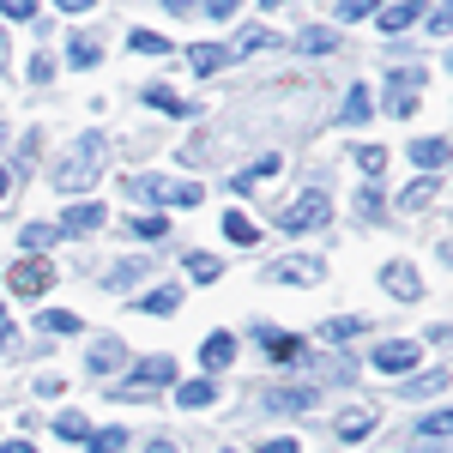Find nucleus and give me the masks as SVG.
<instances>
[{
    "mask_svg": "<svg viewBox=\"0 0 453 453\" xmlns=\"http://www.w3.org/2000/svg\"><path fill=\"white\" fill-rule=\"evenodd\" d=\"M97 175H104V140H97V134H85V140H73V151L55 164L49 181H55L61 194H85Z\"/></svg>",
    "mask_w": 453,
    "mask_h": 453,
    "instance_id": "nucleus-1",
    "label": "nucleus"
},
{
    "mask_svg": "<svg viewBox=\"0 0 453 453\" xmlns=\"http://www.w3.org/2000/svg\"><path fill=\"white\" fill-rule=\"evenodd\" d=\"M127 188H134L140 200H157V206H200V200H206L200 181H170V175H134Z\"/></svg>",
    "mask_w": 453,
    "mask_h": 453,
    "instance_id": "nucleus-2",
    "label": "nucleus"
},
{
    "mask_svg": "<svg viewBox=\"0 0 453 453\" xmlns=\"http://www.w3.org/2000/svg\"><path fill=\"white\" fill-rule=\"evenodd\" d=\"M175 381V357H145L140 369H134V375H127V381L115 387V399H151V393H157V387H170Z\"/></svg>",
    "mask_w": 453,
    "mask_h": 453,
    "instance_id": "nucleus-3",
    "label": "nucleus"
},
{
    "mask_svg": "<svg viewBox=\"0 0 453 453\" xmlns=\"http://www.w3.org/2000/svg\"><path fill=\"white\" fill-rule=\"evenodd\" d=\"M326 218H333V200H326L320 188H309V194H303V200H296L290 211H279V224L290 230V236H303V230H320Z\"/></svg>",
    "mask_w": 453,
    "mask_h": 453,
    "instance_id": "nucleus-4",
    "label": "nucleus"
},
{
    "mask_svg": "<svg viewBox=\"0 0 453 453\" xmlns=\"http://www.w3.org/2000/svg\"><path fill=\"white\" fill-rule=\"evenodd\" d=\"M418 363H423V345H411V339H381L375 357H369L375 375H411Z\"/></svg>",
    "mask_w": 453,
    "mask_h": 453,
    "instance_id": "nucleus-5",
    "label": "nucleus"
},
{
    "mask_svg": "<svg viewBox=\"0 0 453 453\" xmlns=\"http://www.w3.org/2000/svg\"><path fill=\"white\" fill-rule=\"evenodd\" d=\"M381 284L399 296V303H418V296H423V279H418V266H411V260H387Z\"/></svg>",
    "mask_w": 453,
    "mask_h": 453,
    "instance_id": "nucleus-6",
    "label": "nucleus"
},
{
    "mask_svg": "<svg viewBox=\"0 0 453 453\" xmlns=\"http://www.w3.org/2000/svg\"><path fill=\"white\" fill-rule=\"evenodd\" d=\"M49 284H55V266H49V260H19V266H12V290H19V296H42Z\"/></svg>",
    "mask_w": 453,
    "mask_h": 453,
    "instance_id": "nucleus-7",
    "label": "nucleus"
},
{
    "mask_svg": "<svg viewBox=\"0 0 453 453\" xmlns=\"http://www.w3.org/2000/svg\"><path fill=\"white\" fill-rule=\"evenodd\" d=\"M91 230H104V206H97V200H79V206H67V218H61V236H91Z\"/></svg>",
    "mask_w": 453,
    "mask_h": 453,
    "instance_id": "nucleus-8",
    "label": "nucleus"
},
{
    "mask_svg": "<svg viewBox=\"0 0 453 453\" xmlns=\"http://www.w3.org/2000/svg\"><path fill=\"white\" fill-rule=\"evenodd\" d=\"M273 279H279V284H320V279H326V266H320L314 254H290Z\"/></svg>",
    "mask_w": 453,
    "mask_h": 453,
    "instance_id": "nucleus-9",
    "label": "nucleus"
},
{
    "mask_svg": "<svg viewBox=\"0 0 453 453\" xmlns=\"http://www.w3.org/2000/svg\"><path fill=\"white\" fill-rule=\"evenodd\" d=\"M85 363H91V375H115V369H121V363H127V350H121V339H91V357H85Z\"/></svg>",
    "mask_w": 453,
    "mask_h": 453,
    "instance_id": "nucleus-10",
    "label": "nucleus"
},
{
    "mask_svg": "<svg viewBox=\"0 0 453 453\" xmlns=\"http://www.w3.org/2000/svg\"><path fill=\"white\" fill-rule=\"evenodd\" d=\"M339 121H345V127H363V121H375V97H369V85H350V91H345V109H339Z\"/></svg>",
    "mask_w": 453,
    "mask_h": 453,
    "instance_id": "nucleus-11",
    "label": "nucleus"
},
{
    "mask_svg": "<svg viewBox=\"0 0 453 453\" xmlns=\"http://www.w3.org/2000/svg\"><path fill=\"white\" fill-rule=\"evenodd\" d=\"M435 194H441V170H423V181H411V188L399 194V211H423Z\"/></svg>",
    "mask_w": 453,
    "mask_h": 453,
    "instance_id": "nucleus-12",
    "label": "nucleus"
},
{
    "mask_svg": "<svg viewBox=\"0 0 453 453\" xmlns=\"http://www.w3.org/2000/svg\"><path fill=\"white\" fill-rule=\"evenodd\" d=\"M260 345L273 350L279 363H303V339H296V333H279V326H260Z\"/></svg>",
    "mask_w": 453,
    "mask_h": 453,
    "instance_id": "nucleus-13",
    "label": "nucleus"
},
{
    "mask_svg": "<svg viewBox=\"0 0 453 453\" xmlns=\"http://www.w3.org/2000/svg\"><path fill=\"white\" fill-rule=\"evenodd\" d=\"M200 363H206L211 375H218V369H230V363H236V339H230V333H211L206 345H200Z\"/></svg>",
    "mask_w": 453,
    "mask_h": 453,
    "instance_id": "nucleus-14",
    "label": "nucleus"
},
{
    "mask_svg": "<svg viewBox=\"0 0 453 453\" xmlns=\"http://www.w3.org/2000/svg\"><path fill=\"white\" fill-rule=\"evenodd\" d=\"M188 67H194V73H224V67H230V49H218V42H194V49H188Z\"/></svg>",
    "mask_w": 453,
    "mask_h": 453,
    "instance_id": "nucleus-15",
    "label": "nucleus"
},
{
    "mask_svg": "<svg viewBox=\"0 0 453 453\" xmlns=\"http://www.w3.org/2000/svg\"><path fill=\"white\" fill-rule=\"evenodd\" d=\"M55 242H61V224H25V230H19V248H25V254H49Z\"/></svg>",
    "mask_w": 453,
    "mask_h": 453,
    "instance_id": "nucleus-16",
    "label": "nucleus"
},
{
    "mask_svg": "<svg viewBox=\"0 0 453 453\" xmlns=\"http://www.w3.org/2000/svg\"><path fill=\"white\" fill-rule=\"evenodd\" d=\"M211 399H218V387H211V381H181V387H175V405H181V411H206Z\"/></svg>",
    "mask_w": 453,
    "mask_h": 453,
    "instance_id": "nucleus-17",
    "label": "nucleus"
},
{
    "mask_svg": "<svg viewBox=\"0 0 453 453\" xmlns=\"http://www.w3.org/2000/svg\"><path fill=\"white\" fill-rule=\"evenodd\" d=\"M418 19H423L418 0H405V6H387V12H381V31H387V36H399V31H411Z\"/></svg>",
    "mask_w": 453,
    "mask_h": 453,
    "instance_id": "nucleus-18",
    "label": "nucleus"
},
{
    "mask_svg": "<svg viewBox=\"0 0 453 453\" xmlns=\"http://www.w3.org/2000/svg\"><path fill=\"white\" fill-rule=\"evenodd\" d=\"M273 405H279V411H314V405H320V387H284Z\"/></svg>",
    "mask_w": 453,
    "mask_h": 453,
    "instance_id": "nucleus-19",
    "label": "nucleus"
},
{
    "mask_svg": "<svg viewBox=\"0 0 453 453\" xmlns=\"http://www.w3.org/2000/svg\"><path fill=\"white\" fill-rule=\"evenodd\" d=\"M145 104H151V109H164V115H194V109L181 104L170 85H145Z\"/></svg>",
    "mask_w": 453,
    "mask_h": 453,
    "instance_id": "nucleus-20",
    "label": "nucleus"
},
{
    "mask_svg": "<svg viewBox=\"0 0 453 453\" xmlns=\"http://www.w3.org/2000/svg\"><path fill=\"white\" fill-rule=\"evenodd\" d=\"M357 333H363V320H357V314H339V320H326V326H320V339H326V345H345V339H357Z\"/></svg>",
    "mask_w": 453,
    "mask_h": 453,
    "instance_id": "nucleus-21",
    "label": "nucleus"
},
{
    "mask_svg": "<svg viewBox=\"0 0 453 453\" xmlns=\"http://www.w3.org/2000/svg\"><path fill=\"white\" fill-rule=\"evenodd\" d=\"M411 157H418L423 170H441V164H448V140H418V145H411Z\"/></svg>",
    "mask_w": 453,
    "mask_h": 453,
    "instance_id": "nucleus-22",
    "label": "nucleus"
},
{
    "mask_svg": "<svg viewBox=\"0 0 453 453\" xmlns=\"http://www.w3.org/2000/svg\"><path fill=\"white\" fill-rule=\"evenodd\" d=\"M67 61H73V67H97V61H104V49H97L91 36H73V42H67Z\"/></svg>",
    "mask_w": 453,
    "mask_h": 453,
    "instance_id": "nucleus-23",
    "label": "nucleus"
},
{
    "mask_svg": "<svg viewBox=\"0 0 453 453\" xmlns=\"http://www.w3.org/2000/svg\"><path fill=\"white\" fill-rule=\"evenodd\" d=\"M279 170H284V157H260V164H254L248 175H236V194H248V188H260L266 175H279Z\"/></svg>",
    "mask_w": 453,
    "mask_h": 453,
    "instance_id": "nucleus-24",
    "label": "nucleus"
},
{
    "mask_svg": "<svg viewBox=\"0 0 453 453\" xmlns=\"http://www.w3.org/2000/svg\"><path fill=\"white\" fill-rule=\"evenodd\" d=\"M140 309L145 314H175V309H181V290H175V284H164V290H151V296H145Z\"/></svg>",
    "mask_w": 453,
    "mask_h": 453,
    "instance_id": "nucleus-25",
    "label": "nucleus"
},
{
    "mask_svg": "<svg viewBox=\"0 0 453 453\" xmlns=\"http://www.w3.org/2000/svg\"><path fill=\"white\" fill-rule=\"evenodd\" d=\"M260 49H279V36L273 31H248L236 49H230V61H242V55H260Z\"/></svg>",
    "mask_w": 453,
    "mask_h": 453,
    "instance_id": "nucleus-26",
    "label": "nucleus"
},
{
    "mask_svg": "<svg viewBox=\"0 0 453 453\" xmlns=\"http://www.w3.org/2000/svg\"><path fill=\"white\" fill-rule=\"evenodd\" d=\"M350 157H357V170H363V175H381L387 170V145H357Z\"/></svg>",
    "mask_w": 453,
    "mask_h": 453,
    "instance_id": "nucleus-27",
    "label": "nucleus"
},
{
    "mask_svg": "<svg viewBox=\"0 0 453 453\" xmlns=\"http://www.w3.org/2000/svg\"><path fill=\"white\" fill-rule=\"evenodd\" d=\"M127 49H134V55H170V36H157V31H134V36H127Z\"/></svg>",
    "mask_w": 453,
    "mask_h": 453,
    "instance_id": "nucleus-28",
    "label": "nucleus"
},
{
    "mask_svg": "<svg viewBox=\"0 0 453 453\" xmlns=\"http://www.w3.org/2000/svg\"><path fill=\"white\" fill-rule=\"evenodd\" d=\"M36 326H49V333H79V314H67V309H42V314H36Z\"/></svg>",
    "mask_w": 453,
    "mask_h": 453,
    "instance_id": "nucleus-29",
    "label": "nucleus"
},
{
    "mask_svg": "<svg viewBox=\"0 0 453 453\" xmlns=\"http://www.w3.org/2000/svg\"><path fill=\"white\" fill-rule=\"evenodd\" d=\"M369 429H375V411H350V418L339 423V435H345V441H363Z\"/></svg>",
    "mask_w": 453,
    "mask_h": 453,
    "instance_id": "nucleus-30",
    "label": "nucleus"
},
{
    "mask_svg": "<svg viewBox=\"0 0 453 453\" xmlns=\"http://www.w3.org/2000/svg\"><path fill=\"white\" fill-rule=\"evenodd\" d=\"M85 448H91V453H121V448H127V435H121V429H97V435H85Z\"/></svg>",
    "mask_w": 453,
    "mask_h": 453,
    "instance_id": "nucleus-31",
    "label": "nucleus"
},
{
    "mask_svg": "<svg viewBox=\"0 0 453 453\" xmlns=\"http://www.w3.org/2000/svg\"><path fill=\"white\" fill-rule=\"evenodd\" d=\"M224 236H230V242H260V230L248 224L242 211H230V218H224Z\"/></svg>",
    "mask_w": 453,
    "mask_h": 453,
    "instance_id": "nucleus-32",
    "label": "nucleus"
},
{
    "mask_svg": "<svg viewBox=\"0 0 453 453\" xmlns=\"http://www.w3.org/2000/svg\"><path fill=\"white\" fill-rule=\"evenodd\" d=\"M418 441H435V448H441V441H448V411L423 418V423H418Z\"/></svg>",
    "mask_w": 453,
    "mask_h": 453,
    "instance_id": "nucleus-33",
    "label": "nucleus"
},
{
    "mask_svg": "<svg viewBox=\"0 0 453 453\" xmlns=\"http://www.w3.org/2000/svg\"><path fill=\"white\" fill-rule=\"evenodd\" d=\"M296 49H303V55H326V49H333V31H320V25H314V31L296 36Z\"/></svg>",
    "mask_w": 453,
    "mask_h": 453,
    "instance_id": "nucleus-34",
    "label": "nucleus"
},
{
    "mask_svg": "<svg viewBox=\"0 0 453 453\" xmlns=\"http://www.w3.org/2000/svg\"><path fill=\"white\" fill-rule=\"evenodd\" d=\"M188 273H194V279H200V284H211V279H218V273H224V266H218L211 254H188Z\"/></svg>",
    "mask_w": 453,
    "mask_h": 453,
    "instance_id": "nucleus-35",
    "label": "nucleus"
},
{
    "mask_svg": "<svg viewBox=\"0 0 453 453\" xmlns=\"http://www.w3.org/2000/svg\"><path fill=\"white\" fill-rule=\"evenodd\" d=\"M55 429H61L67 441H85V435H91V423L79 418V411H67V418H55Z\"/></svg>",
    "mask_w": 453,
    "mask_h": 453,
    "instance_id": "nucleus-36",
    "label": "nucleus"
},
{
    "mask_svg": "<svg viewBox=\"0 0 453 453\" xmlns=\"http://www.w3.org/2000/svg\"><path fill=\"white\" fill-rule=\"evenodd\" d=\"M393 85H399V91H418V85H429V73L423 67H393Z\"/></svg>",
    "mask_w": 453,
    "mask_h": 453,
    "instance_id": "nucleus-37",
    "label": "nucleus"
},
{
    "mask_svg": "<svg viewBox=\"0 0 453 453\" xmlns=\"http://www.w3.org/2000/svg\"><path fill=\"white\" fill-rule=\"evenodd\" d=\"M127 230H134V236H145V242H157V236H164V230H170V224H164V218H134V224H127Z\"/></svg>",
    "mask_w": 453,
    "mask_h": 453,
    "instance_id": "nucleus-38",
    "label": "nucleus"
},
{
    "mask_svg": "<svg viewBox=\"0 0 453 453\" xmlns=\"http://www.w3.org/2000/svg\"><path fill=\"white\" fill-rule=\"evenodd\" d=\"M0 12H6V19H19V25H31V19H36V0H0Z\"/></svg>",
    "mask_w": 453,
    "mask_h": 453,
    "instance_id": "nucleus-39",
    "label": "nucleus"
},
{
    "mask_svg": "<svg viewBox=\"0 0 453 453\" xmlns=\"http://www.w3.org/2000/svg\"><path fill=\"white\" fill-rule=\"evenodd\" d=\"M49 79H55V61L36 49V55H31V85H49Z\"/></svg>",
    "mask_w": 453,
    "mask_h": 453,
    "instance_id": "nucleus-40",
    "label": "nucleus"
},
{
    "mask_svg": "<svg viewBox=\"0 0 453 453\" xmlns=\"http://www.w3.org/2000/svg\"><path fill=\"white\" fill-rule=\"evenodd\" d=\"M381 0H339V19H369Z\"/></svg>",
    "mask_w": 453,
    "mask_h": 453,
    "instance_id": "nucleus-41",
    "label": "nucleus"
},
{
    "mask_svg": "<svg viewBox=\"0 0 453 453\" xmlns=\"http://www.w3.org/2000/svg\"><path fill=\"white\" fill-rule=\"evenodd\" d=\"M357 211H363V218H381V194H375V188H363V194H357Z\"/></svg>",
    "mask_w": 453,
    "mask_h": 453,
    "instance_id": "nucleus-42",
    "label": "nucleus"
},
{
    "mask_svg": "<svg viewBox=\"0 0 453 453\" xmlns=\"http://www.w3.org/2000/svg\"><path fill=\"white\" fill-rule=\"evenodd\" d=\"M236 6H242V0H206L211 19H236Z\"/></svg>",
    "mask_w": 453,
    "mask_h": 453,
    "instance_id": "nucleus-43",
    "label": "nucleus"
},
{
    "mask_svg": "<svg viewBox=\"0 0 453 453\" xmlns=\"http://www.w3.org/2000/svg\"><path fill=\"white\" fill-rule=\"evenodd\" d=\"M260 453H303V448H296V441L284 435V441H266V448H260Z\"/></svg>",
    "mask_w": 453,
    "mask_h": 453,
    "instance_id": "nucleus-44",
    "label": "nucleus"
},
{
    "mask_svg": "<svg viewBox=\"0 0 453 453\" xmlns=\"http://www.w3.org/2000/svg\"><path fill=\"white\" fill-rule=\"evenodd\" d=\"M55 6H61V12H91L97 0H55Z\"/></svg>",
    "mask_w": 453,
    "mask_h": 453,
    "instance_id": "nucleus-45",
    "label": "nucleus"
},
{
    "mask_svg": "<svg viewBox=\"0 0 453 453\" xmlns=\"http://www.w3.org/2000/svg\"><path fill=\"white\" fill-rule=\"evenodd\" d=\"M6 345H12V314L0 309V350H6Z\"/></svg>",
    "mask_w": 453,
    "mask_h": 453,
    "instance_id": "nucleus-46",
    "label": "nucleus"
},
{
    "mask_svg": "<svg viewBox=\"0 0 453 453\" xmlns=\"http://www.w3.org/2000/svg\"><path fill=\"white\" fill-rule=\"evenodd\" d=\"M0 453H36V448H31V441H6Z\"/></svg>",
    "mask_w": 453,
    "mask_h": 453,
    "instance_id": "nucleus-47",
    "label": "nucleus"
},
{
    "mask_svg": "<svg viewBox=\"0 0 453 453\" xmlns=\"http://www.w3.org/2000/svg\"><path fill=\"white\" fill-rule=\"evenodd\" d=\"M6 194H12V170H0V200H6Z\"/></svg>",
    "mask_w": 453,
    "mask_h": 453,
    "instance_id": "nucleus-48",
    "label": "nucleus"
},
{
    "mask_svg": "<svg viewBox=\"0 0 453 453\" xmlns=\"http://www.w3.org/2000/svg\"><path fill=\"white\" fill-rule=\"evenodd\" d=\"M164 6H170V12H188V6H194V0H164Z\"/></svg>",
    "mask_w": 453,
    "mask_h": 453,
    "instance_id": "nucleus-49",
    "label": "nucleus"
},
{
    "mask_svg": "<svg viewBox=\"0 0 453 453\" xmlns=\"http://www.w3.org/2000/svg\"><path fill=\"white\" fill-rule=\"evenodd\" d=\"M145 453H175V448H170V441H151V448H145Z\"/></svg>",
    "mask_w": 453,
    "mask_h": 453,
    "instance_id": "nucleus-50",
    "label": "nucleus"
},
{
    "mask_svg": "<svg viewBox=\"0 0 453 453\" xmlns=\"http://www.w3.org/2000/svg\"><path fill=\"white\" fill-rule=\"evenodd\" d=\"M0 67H6V36H0Z\"/></svg>",
    "mask_w": 453,
    "mask_h": 453,
    "instance_id": "nucleus-51",
    "label": "nucleus"
},
{
    "mask_svg": "<svg viewBox=\"0 0 453 453\" xmlns=\"http://www.w3.org/2000/svg\"><path fill=\"white\" fill-rule=\"evenodd\" d=\"M260 6H284V0H260Z\"/></svg>",
    "mask_w": 453,
    "mask_h": 453,
    "instance_id": "nucleus-52",
    "label": "nucleus"
},
{
    "mask_svg": "<svg viewBox=\"0 0 453 453\" xmlns=\"http://www.w3.org/2000/svg\"><path fill=\"white\" fill-rule=\"evenodd\" d=\"M0 145H6V127H0Z\"/></svg>",
    "mask_w": 453,
    "mask_h": 453,
    "instance_id": "nucleus-53",
    "label": "nucleus"
}]
</instances>
